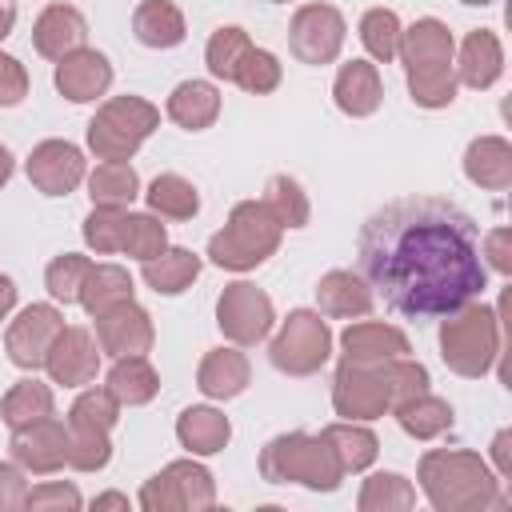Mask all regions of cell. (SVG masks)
<instances>
[{"mask_svg":"<svg viewBox=\"0 0 512 512\" xmlns=\"http://www.w3.org/2000/svg\"><path fill=\"white\" fill-rule=\"evenodd\" d=\"M356 264L404 320H440L488 288L476 220L440 196H404L372 212L356 236Z\"/></svg>","mask_w":512,"mask_h":512,"instance_id":"1","label":"cell"},{"mask_svg":"<svg viewBox=\"0 0 512 512\" xmlns=\"http://www.w3.org/2000/svg\"><path fill=\"white\" fill-rule=\"evenodd\" d=\"M420 392H428V368L408 356L380 360V364L340 360L332 376V408L344 420H376L400 400L420 396Z\"/></svg>","mask_w":512,"mask_h":512,"instance_id":"2","label":"cell"},{"mask_svg":"<svg viewBox=\"0 0 512 512\" xmlns=\"http://www.w3.org/2000/svg\"><path fill=\"white\" fill-rule=\"evenodd\" d=\"M420 488L436 512H484L504 508L500 480L468 448H432L420 456Z\"/></svg>","mask_w":512,"mask_h":512,"instance_id":"3","label":"cell"},{"mask_svg":"<svg viewBox=\"0 0 512 512\" xmlns=\"http://www.w3.org/2000/svg\"><path fill=\"white\" fill-rule=\"evenodd\" d=\"M396 56L404 60L408 72V92L420 108H448L456 100V40L448 24L424 16L412 28H400V48Z\"/></svg>","mask_w":512,"mask_h":512,"instance_id":"4","label":"cell"},{"mask_svg":"<svg viewBox=\"0 0 512 512\" xmlns=\"http://www.w3.org/2000/svg\"><path fill=\"white\" fill-rule=\"evenodd\" d=\"M260 476L268 484H304L312 492H336L340 480H344V468L336 464L324 436L284 432V436H272L264 444Z\"/></svg>","mask_w":512,"mask_h":512,"instance_id":"5","label":"cell"},{"mask_svg":"<svg viewBox=\"0 0 512 512\" xmlns=\"http://www.w3.org/2000/svg\"><path fill=\"white\" fill-rule=\"evenodd\" d=\"M440 356L456 376L480 380L484 372H492L496 356H500V320L488 304L468 300L464 308L440 316Z\"/></svg>","mask_w":512,"mask_h":512,"instance_id":"6","label":"cell"},{"mask_svg":"<svg viewBox=\"0 0 512 512\" xmlns=\"http://www.w3.org/2000/svg\"><path fill=\"white\" fill-rule=\"evenodd\" d=\"M280 220L268 212L264 200H240L228 216V224L208 240V260L232 272L260 268L280 248Z\"/></svg>","mask_w":512,"mask_h":512,"instance_id":"7","label":"cell"},{"mask_svg":"<svg viewBox=\"0 0 512 512\" xmlns=\"http://www.w3.org/2000/svg\"><path fill=\"white\" fill-rule=\"evenodd\" d=\"M160 128V108L144 96H112L88 120V148L100 160H132L136 148Z\"/></svg>","mask_w":512,"mask_h":512,"instance_id":"8","label":"cell"},{"mask_svg":"<svg viewBox=\"0 0 512 512\" xmlns=\"http://www.w3.org/2000/svg\"><path fill=\"white\" fill-rule=\"evenodd\" d=\"M268 356H272V368L284 372V376H312V372H320L324 360L332 356V328H328V320H320V312H312V308L288 312V320L272 336Z\"/></svg>","mask_w":512,"mask_h":512,"instance_id":"9","label":"cell"},{"mask_svg":"<svg viewBox=\"0 0 512 512\" xmlns=\"http://www.w3.org/2000/svg\"><path fill=\"white\" fill-rule=\"evenodd\" d=\"M216 504V484L212 472L196 460H172L160 468L152 480L140 488V508L144 512H200Z\"/></svg>","mask_w":512,"mask_h":512,"instance_id":"10","label":"cell"},{"mask_svg":"<svg viewBox=\"0 0 512 512\" xmlns=\"http://www.w3.org/2000/svg\"><path fill=\"white\" fill-rule=\"evenodd\" d=\"M272 320L276 312H272L268 292H260L248 280L228 284L216 300V324L232 344H260L272 332Z\"/></svg>","mask_w":512,"mask_h":512,"instance_id":"11","label":"cell"},{"mask_svg":"<svg viewBox=\"0 0 512 512\" xmlns=\"http://www.w3.org/2000/svg\"><path fill=\"white\" fill-rule=\"evenodd\" d=\"M288 48L300 64H332L344 48V16L332 4H304L288 24Z\"/></svg>","mask_w":512,"mask_h":512,"instance_id":"12","label":"cell"},{"mask_svg":"<svg viewBox=\"0 0 512 512\" xmlns=\"http://www.w3.org/2000/svg\"><path fill=\"white\" fill-rule=\"evenodd\" d=\"M60 328H64V316H60L56 304H28V308L8 324V336H4L8 360H12L16 368H28V372L44 368L48 348L56 344Z\"/></svg>","mask_w":512,"mask_h":512,"instance_id":"13","label":"cell"},{"mask_svg":"<svg viewBox=\"0 0 512 512\" xmlns=\"http://www.w3.org/2000/svg\"><path fill=\"white\" fill-rule=\"evenodd\" d=\"M96 320V344L104 356H144L156 340L152 332V316L136 304V300H124V304H112L108 312L92 316Z\"/></svg>","mask_w":512,"mask_h":512,"instance_id":"14","label":"cell"},{"mask_svg":"<svg viewBox=\"0 0 512 512\" xmlns=\"http://www.w3.org/2000/svg\"><path fill=\"white\" fill-rule=\"evenodd\" d=\"M8 448H12V460L24 472H36V476L60 472L68 464V424L44 416L36 424L12 428V444Z\"/></svg>","mask_w":512,"mask_h":512,"instance_id":"15","label":"cell"},{"mask_svg":"<svg viewBox=\"0 0 512 512\" xmlns=\"http://www.w3.org/2000/svg\"><path fill=\"white\" fill-rule=\"evenodd\" d=\"M28 180L44 196H68L84 180V152L68 140H40L28 152Z\"/></svg>","mask_w":512,"mask_h":512,"instance_id":"16","label":"cell"},{"mask_svg":"<svg viewBox=\"0 0 512 512\" xmlns=\"http://www.w3.org/2000/svg\"><path fill=\"white\" fill-rule=\"evenodd\" d=\"M44 368H48L52 384H64V388L92 384L100 372V344L92 340L88 328H60L56 344L48 348Z\"/></svg>","mask_w":512,"mask_h":512,"instance_id":"17","label":"cell"},{"mask_svg":"<svg viewBox=\"0 0 512 512\" xmlns=\"http://www.w3.org/2000/svg\"><path fill=\"white\" fill-rule=\"evenodd\" d=\"M108 84H112V64L96 48H76L64 60H56V88L72 104H88V100L104 96Z\"/></svg>","mask_w":512,"mask_h":512,"instance_id":"18","label":"cell"},{"mask_svg":"<svg viewBox=\"0 0 512 512\" xmlns=\"http://www.w3.org/2000/svg\"><path fill=\"white\" fill-rule=\"evenodd\" d=\"M88 24L72 4H48L32 24V44L44 60H64L68 52L84 48Z\"/></svg>","mask_w":512,"mask_h":512,"instance_id":"19","label":"cell"},{"mask_svg":"<svg viewBox=\"0 0 512 512\" xmlns=\"http://www.w3.org/2000/svg\"><path fill=\"white\" fill-rule=\"evenodd\" d=\"M372 288L364 276L356 272H344V268H332L320 276L316 284V304H320V316H332V320H352V316H368L372 312Z\"/></svg>","mask_w":512,"mask_h":512,"instance_id":"20","label":"cell"},{"mask_svg":"<svg viewBox=\"0 0 512 512\" xmlns=\"http://www.w3.org/2000/svg\"><path fill=\"white\" fill-rule=\"evenodd\" d=\"M340 348H344V360L352 364H380V360H396V356H408V336L392 324H376V320H364V324H348L344 336H340Z\"/></svg>","mask_w":512,"mask_h":512,"instance_id":"21","label":"cell"},{"mask_svg":"<svg viewBox=\"0 0 512 512\" xmlns=\"http://www.w3.org/2000/svg\"><path fill=\"white\" fill-rule=\"evenodd\" d=\"M504 72V48H500V36L488 32V28H476L464 36L460 44V60H456V84H468V88H492Z\"/></svg>","mask_w":512,"mask_h":512,"instance_id":"22","label":"cell"},{"mask_svg":"<svg viewBox=\"0 0 512 512\" xmlns=\"http://www.w3.org/2000/svg\"><path fill=\"white\" fill-rule=\"evenodd\" d=\"M332 96H336V108L344 116H372L384 100V88H380V72L376 64L368 60H348L340 72H336V84H332Z\"/></svg>","mask_w":512,"mask_h":512,"instance_id":"23","label":"cell"},{"mask_svg":"<svg viewBox=\"0 0 512 512\" xmlns=\"http://www.w3.org/2000/svg\"><path fill=\"white\" fill-rule=\"evenodd\" d=\"M464 176L476 188L504 192L512 184V144L504 136H476L464 152Z\"/></svg>","mask_w":512,"mask_h":512,"instance_id":"24","label":"cell"},{"mask_svg":"<svg viewBox=\"0 0 512 512\" xmlns=\"http://www.w3.org/2000/svg\"><path fill=\"white\" fill-rule=\"evenodd\" d=\"M248 360L236 348H212L196 368V388L208 400H232L248 388Z\"/></svg>","mask_w":512,"mask_h":512,"instance_id":"25","label":"cell"},{"mask_svg":"<svg viewBox=\"0 0 512 512\" xmlns=\"http://www.w3.org/2000/svg\"><path fill=\"white\" fill-rule=\"evenodd\" d=\"M176 440H180L192 456H216V452L232 440V424H228L224 412L196 404V408H184V412L176 416Z\"/></svg>","mask_w":512,"mask_h":512,"instance_id":"26","label":"cell"},{"mask_svg":"<svg viewBox=\"0 0 512 512\" xmlns=\"http://www.w3.org/2000/svg\"><path fill=\"white\" fill-rule=\"evenodd\" d=\"M168 116L180 128H188V132L212 128L216 116H220V92H216V84H208V80H184V84H176L172 96H168Z\"/></svg>","mask_w":512,"mask_h":512,"instance_id":"27","label":"cell"},{"mask_svg":"<svg viewBox=\"0 0 512 512\" xmlns=\"http://www.w3.org/2000/svg\"><path fill=\"white\" fill-rule=\"evenodd\" d=\"M132 32L144 48H176L184 40V12L172 0H144L132 12Z\"/></svg>","mask_w":512,"mask_h":512,"instance_id":"28","label":"cell"},{"mask_svg":"<svg viewBox=\"0 0 512 512\" xmlns=\"http://www.w3.org/2000/svg\"><path fill=\"white\" fill-rule=\"evenodd\" d=\"M140 276H144V284H148L152 292H160V296H180V292L200 276V256L188 252V248H164L160 256L144 260Z\"/></svg>","mask_w":512,"mask_h":512,"instance_id":"29","label":"cell"},{"mask_svg":"<svg viewBox=\"0 0 512 512\" xmlns=\"http://www.w3.org/2000/svg\"><path fill=\"white\" fill-rule=\"evenodd\" d=\"M104 388L120 400V408H136V404H148L156 392H160V376L156 368L148 364V356H120L112 368H108V380Z\"/></svg>","mask_w":512,"mask_h":512,"instance_id":"30","label":"cell"},{"mask_svg":"<svg viewBox=\"0 0 512 512\" xmlns=\"http://www.w3.org/2000/svg\"><path fill=\"white\" fill-rule=\"evenodd\" d=\"M396 424L412 436V440H436L440 432L452 428V404L432 396V392H420V396H408L400 400L396 408Z\"/></svg>","mask_w":512,"mask_h":512,"instance_id":"31","label":"cell"},{"mask_svg":"<svg viewBox=\"0 0 512 512\" xmlns=\"http://www.w3.org/2000/svg\"><path fill=\"white\" fill-rule=\"evenodd\" d=\"M88 196L100 208H128L140 196V176L128 160H104L88 176Z\"/></svg>","mask_w":512,"mask_h":512,"instance_id":"32","label":"cell"},{"mask_svg":"<svg viewBox=\"0 0 512 512\" xmlns=\"http://www.w3.org/2000/svg\"><path fill=\"white\" fill-rule=\"evenodd\" d=\"M320 436L328 440V448H332V456H336V464H340L344 472H364V468L376 460V452H380V440H376L364 424H356V420L328 424Z\"/></svg>","mask_w":512,"mask_h":512,"instance_id":"33","label":"cell"},{"mask_svg":"<svg viewBox=\"0 0 512 512\" xmlns=\"http://www.w3.org/2000/svg\"><path fill=\"white\" fill-rule=\"evenodd\" d=\"M124 300H132V276L120 264H92L88 276H84V288H80L84 312L100 316V312H108L112 304H124Z\"/></svg>","mask_w":512,"mask_h":512,"instance_id":"34","label":"cell"},{"mask_svg":"<svg viewBox=\"0 0 512 512\" xmlns=\"http://www.w3.org/2000/svg\"><path fill=\"white\" fill-rule=\"evenodd\" d=\"M144 200H148V208L156 216H168V220H192L200 212V192L192 188V180H184L176 172H160L148 184Z\"/></svg>","mask_w":512,"mask_h":512,"instance_id":"35","label":"cell"},{"mask_svg":"<svg viewBox=\"0 0 512 512\" xmlns=\"http://www.w3.org/2000/svg\"><path fill=\"white\" fill-rule=\"evenodd\" d=\"M52 388L40 384V380H20L8 388L4 404H0V416L8 428H24V424H36L44 416H52Z\"/></svg>","mask_w":512,"mask_h":512,"instance_id":"36","label":"cell"},{"mask_svg":"<svg viewBox=\"0 0 512 512\" xmlns=\"http://www.w3.org/2000/svg\"><path fill=\"white\" fill-rule=\"evenodd\" d=\"M416 504V488L396 472H376L364 480L356 508L360 512H408Z\"/></svg>","mask_w":512,"mask_h":512,"instance_id":"37","label":"cell"},{"mask_svg":"<svg viewBox=\"0 0 512 512\" xmlns=\"http://www.w3.org/2000/svg\"><path fill=\"white\" fill-rule=\"evenodd\" d=\"M248 48H252V40H248L244 28H236V24L216 28L212 40H208V48H204L208 72H212L216 80H236V72H240V64H244Z\"/></svg>","mask_w":512,"mask_h":512,"instance_id":"38","label":"cell"},{"mask_svg":"<svg viewBox=\"0 0 512 512\" xmlns=\"http://www.w3.org/2000/svg\"><path fill=\"white\" fill-rule=\"evenodd\" d=\"M116 420H120V400L108 388H88L68 408V428L72 432H112Z\"/></svg>","mask_w":512,"mask_h":512,"instance_id":"39","label":"cell"},{"mask_svg":"<svg viewBox=\"0 0 512 512\" xmlns=\"http://www.w3.org/2000/svg\"><path fill=\"white\" fill-rule=\"evenodd\" d=\"M360 44L380 64L396 60V48H400V16L392 8H368L364 20H360Z\"/></svg>","mask_w":512,"mask_h":512,"instance_id":"40","label":"cell"},{"mask_svg":"<svg viewBox=\"0 0 512 512\" xmlns=\"http://www.w3.org/2000/svg\"><path fill=\"white\" fill-rule=\"evenodd\" d=\"M264 204L280 220V228H304L308 224V212H312L304 188L292 176H272L268 180V192H264Z\"/></svg>","mask_w":512,"mask_h":512,"instance_id":"41","label":"cell"},{"mask_svg":"<svg viewBox=\"0 0 512 512\" xmlns=\"http://www.w3.org/2000/svg\"><path fill=\"white\" fill-rule=\"evenodd\" d=\"M88 268H92L88 256H76V252L56 256V260L44 268V288H48V296L60 300V304H80V288H84Z\"/></svg>","mask_w":512,"mask_h":512,"instance_id":"42","label":"cell"},{"mask_svg":"<svg viewBox=\"0 0 512 512\" xmlns=\"http://www.w3.org/2000/svg\"><path fill=\"white\" fill-rule=\"evenodd\" d=\"M164 248H168V232L156 220V212H128V220H124V248L120 252H128V256H136L144 264V260L160 256Z\"/></svg>","mask_w":512,"mask_h":512,"instance_id":"43","label":"cell"},{"mask_svg":"<svg viewBox=\"0 0 512 512\" xmlns=\"http://www.w3.org/2000/svg\"><path fill=\"white\" fill-rule=\"evenodd\" d=\"M124 220H128L124 208H100V204H92V212L84 216V244L92 252H100V256L120 252L124 248Z\"/></svg>","mask_w":512,"mask_h":512,"instance_id":"44","label":"cell"},{"mask_svg":"<svg viewBox=\"0 0 512 512\" xmlns=\"http://www.w3.org/2000/svg\"><path fill=\"white\" fill-rule=\"evenodd\" d=\"M232 84H240L252 96H268L280 84V60L272 52H264V48H248V56H244V64H240Z\"/></svg>","mask_w":512,"mask_h":512,"instance_id":"45","label":"cell"},{"mask_svg":"<svg viewBox=\"0 0 512 512\" xmlns=\"http://www.w3.org/2000/svg\"><path fill=\"white\" fill-rule=\"evenodd\" d=\"M112 460L108 432H72L68 428V468L76 472H100Z\"/></svg>","mask_w":512,"mask_h":512,"instance_id":"46","label":"cell"},{"mask_svg":"<svg viewBox=\"0 0 512 512\" xmlns=\"http://www.w3.org/2000/svg\"><path fill=\"white\" fill-rule=\"evenodd\" d=\"M28 512H76L80 508V492L64 480H52V484H40V488H28Z\"/></svg>","mask_w":512,"mask_h":512,"instance_id":"47","label":"cell"},{"mask_svg":"<svg viewBox=\"0 0 512 512\" xmlns=\"http://www.w3.org/2000/svg\"><path fill=\"white\" fill-rule=\"evenodd\" d=\"M28 96V72L16 56L0 52V108H16Z\"/></svg>","mask_w":512,"mask_h":512,"instance_id":"48","label":"cell"},{"mask_svg":"<svg viewBox=\"0 0 512 512\" xmlns=\"http://www.w3.org/2000/svg\"><path fill=\"white\" fill-rule=\"evenodd\" d=\"M28 504V480H24V468L12 460V464H0V512H20Z\"/></svg>","mask_w":512,"mask_h":512,"instance_id":"49","label":"cell"},{"mask_svg":"<svg viewBox=\"0 0 512 512\" xmlns=\"http://www.w3.org/2000/svg\"><path fill=\"white\" fill-rule=\"evenodd\" d=\"M480 256H488V264H492L500 276H508V272H512V232H508V228H492V232L484 236V244H480Z\"/></svg>","mask_w":512,"mask_h":512,"instance_id":"50","label":"cell"},{"mask_svg":"<svg viewBox=\"0 0 512 512\" xmlns=\"http://www.w3.org/2000/svg\"><path fill=\"white\" fill-rule=\"evenodd\" d=\"M492 460H496V472L508 480L512 476V432L508 428L492 436Z\"/></svg>","mask_w":512,"mask_h":512,"instance_id":"51","label":"cell"},{"mask_svg":"<svg viewBox=\"0 0 512 512\" xmlns=\"http://www.w3.org/2000/svg\"><path fill=\"white\" fill-rule=\"evenodd\" d=\"M12 304H16V284L12 276H0V320L12 312Z\"/></svg>","mask_w":512,"mask_h":512,"instance_id":"52","label":"cell"},{"mask_svg":"<svg viewBox=\"0 0 512 512\" xmlns=\"http://www.w3.org/2000/svg\"><path fill=\"white\" fill-rule=\"evenodd\" d=\"M12 24H16V0H0V40L12 32Z\"/></svg>","mask_w":512,"mask_h":512,"instance_id":"53","label":"cell"},{"mask_svg":"<svg viewBox=\"0 0 512 512\" xmlns=\"http://www.w3.org/2000/svg\"><path fill=\"white\" fill-rule=\"evenodd\" d=\"M92 508H128V496H120V492H104V496L92 500Z\"/></svg>","mask_w":512,"mask_h":512,"instance_id":"54","label":"cell"},{"mask_svg":"<svg viewBox=\"0 0 512 512\" xmlns=\"http://www.w3.org/2000/svg\"><path fill=\"white\" fill-rule=\"evenodd\" d=\"M8 176H12V156H8V148L0 144V188L8 184Z\"/></svg>","mask_w":512,"mask_h":512,"instance_id":"55","label":"cell"},{"mask_svg":"<svg viewBox=\"0 0 512 512\" xmlns=\"http://www.w3.org/2000/svg\"><path fill=\"white\" fill-rule=\"evenodd\" d=\"M464 4H480V8H484V4H492V0H464Z\"/></svg>","mask_w":512,"mask_h":512,"instance_id":"56","label":"cell"},{"mask_svg":"<svg viewBox=\"0 0 512 512\" xmlns=\"http://www.w3.org/2000/svg\"><path fill=\"white\" fill-rule=\"evenodd\" d=\"M276 4H288V0H276Z\"/></svg>","mask_w":512,"mask_h":512,"instance_id":"57","label":"cell"}]
</instances>
